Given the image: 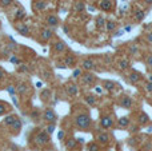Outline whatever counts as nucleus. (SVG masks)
Here are the masks:
<instances>
[{
  "instance_id": "nucleus-28",
  "label": "nucleus",
  "mask_w": 152,
  "mask_h": 151,
  "mask_svg": "<svg viewBox=\"0 0 152 151\" xmlns=\"http://www.w3.org/2000/svg\"><path fill=\"white\" fill-rule=\"evenodd\" d=\"M96 23H97V27H99V28H101V27H104V26H105V23H107V21L104 20V17L99 16V17L96 19Z\"/></svg>"
},
{
  "instance_id": "nucleus-7",
  "label": "nucleus",
  "mask_w": 152,
  "mask_h": 151,
  "mask_svg": "<svg viewBox=\"0 0 152 151\" xmlns=\"http://www.w3.org/2000/svg\"><path fill=\"white\" fill-rule=\"evenodd\" d=\"M81 68L85 70V71H90V70L95 68V63L91 59H85V60L81 62Z\"/></svg>"
},
{
  "instance_id": "nucleus-46",
  "label": "nucleus",
  "mask_w": 152,
  "mask_h": 151,
  "mask_svg": "<svg viewBox=\"0 0 152 151\" xmlns=\"http://www.w3.org/2000/svg\"><path fill=\"white\" fill-rule=\"evenodd\" d=\"M147 40H148L149 43H152V32H149V34H147Z\"/></svg>"
},
{
  "instance_id": "nucleus-39",
  "label": "nucleus",
  "mask_w": 152,
  "mask_h": 151,
  "mask_svg": "<svg viewBox=\"0 0 152 151\" xmlns=\"http://www.w3.org/2000/svg\"><path fill=\"white\" fill-rule=\"evenodd\" d=\"M7 91H8V92L13 96V95H15V92H16V88L13 87V86H8V87H7Z\"/></svg>"
},
{
  "instance_id": "nucleus-54",
  "label": "nucleus",
  "mask_w": 152,
  "mask_h": 151,
  "mask_svg": "<svg viewBox=\"0 0 152 151\" xmlns=\"http://www.w3.org/2000/svg\"><path fill=\"white\" fill-rule=\"evenodd\" d=\"M0 47H2V43H0Z\"/></svg>"
},
{
  "instance_id": "nucleus-20",
  "label": "nucleus",
  "mask_w": 152,
  "mask_h": 151,
  "mask_svg": "<svg viewBox=\"0 0 152 151\" xmlns=\"http://www.w3.org/2000/svg\"><path fill=\"white\" fill-rule=\"evenodd\" d=\"M64 64H66V67H73L75 58L73 56H67L66 59H64Z\"/></svg>"
},
{
  "instance_id": "nucleus-51",
  "label": "nucleus",
  "mask_w": 152,
  "mask_h": 151,
  "mask_svg": "<svg viewBox=\"0 0 152 151\" xmlns=\"http://www.w3.org/2000/svg\"><path fill=\"white\" fill-rule=\"evenodd\" d=\"M76 140H77V143H83L84 139H83V138H79V139H76Z\"/></svg>"
},
{
  "instance_id": "nucleus-43",
  "label": "nucleus",
  "mask_w": 152,
  "mask_h": 151,
  "mask_svg": "<svg viewBox=\"0 0 152 151\" xmlns=\"http://www.w3.org/2000/svg\"><path fill=\"white\" fill-rule=\"evenodd\" d=\"M129 52L131 54H138L139 52V48L136 46H131V48H129Z\"/></svg>"
},
{
  "instance_id": "nucleus-18",
  "label": "nucleus",
  "mask_w": 152,
  "mask_h": 151,
  "mask_svg": "<svg viewBox=\"0 0 152 151\" xmlns=\"http://www.w3.org/2000/svg\"><path fill=\"white\" fill-rule=\"evenodd\" d=\"M11 128H12V130H13V133H15V134H16V133L19 134V131H20V128H21V120H20V119L17 118V119L15 120V123H13V124L11 126Z\"/></svg>"
},
{
  "instance_id": "nucleus-14",
  "label": "nucleus",
  "mask_w": 152,
  "mask_h": 151,
  "mask_svg": "<svg viewBox=\"0 0 152 151\" xmlns=\"http://www.w3.org/2000/svg\"><path fill=\"white\" fill-rule=\"evenodd\" d=\"M40 36H41V39L44 40V41H47V40H50L52 37V31L51 30H43L41 34H40Z\"/></svg>"
},
{
  "instance_id": "nucleus-47",
  "label": "nucleus",
  "mask_w": 152,
  "mask_h": 151,
  "mask_svg": "<svg viewBox=\"0 0 152 151\" xmlns=\"http://www.w3.org/2000/svg\"><path fill=\"white\" fill-rule=\"evenodd\" d=\"M4 76H6V72H4V71H3L2 68H0V80H2V79H3Z\"/></svg>"
},
{
  "instance_id": "nucleus-26",
  "label": "nucleus",
  "mask_w": 152,
  "mask_h": 151,
  "mask_svg": "<svg viewBox=\"0 0 152 151\" xmlns=\"http://www.w3.org/2000/svg\"><path fill=\"white\" fill-rule=\"evenodd\" d=\"M144 15H145V12H143V11H136L135 12V20H138V21H141L143 20V17H144Z\"/></svg>"
},
{
  "instance_id": "nucleus-10",
  "label": "nucleus",
  "mask_w": 152,
  "mask_h": 151,
  "mask_svg": "<svg viewBox=\"0 0 152 151\" xmlns=\"http://www.w3.org/2000/svg\"><path fill=\"white\" fill-rule=\"evenodd\" d=\"M112 8V0H101L100 2V10L110 11Z\"/></svg>"
},
{
  "instance_id": "nucleus-36",
  "label": "nucleus",
  "mask_w": 152,
  "mask_h": 151,
  "mask_svg": "<svg viewBox=\"0 0 152 151\" xmlns=\"http://www.w3.org/2000/svg\"><path fill=\"white\" fill-rule=\"evenodd\" d=\"M144 88H145V91L152 92V82H147V83L144 84Z\"/></svg>"
},
{
  "instance_id": "nucleus-41",
  "label": "nucleus",
  "mask_w": 152,
  "mask_h": 151,
  "mask_svg": "<svg viewBox=\"0 0 152 151\" xmlns=\"http://www.w3.org/2000/svg\"><path fill=\"white\" fill-rule=\"evenodd\" d=\"M31 118H32L33 120H36V119L39 118V111H37V110H33V111L31 112Z\"/></svg>"
},
{
  "instance_id": "nucleus-8",
  "label": "nucleus",
  "mask_w": 152,
  "mask_h": 151,
  "mask_svg": "<svg viewBox=\"0 0 152 151\" xmlns=\"http://www.w3.org/2000/svg\"><path fill=\"white\" fill-rule=\"evenodd\" d=\"M120 106L121 107H124V108H131L132 107V99L129 98V96H123L121 98V100H120Z\"/></svg>"
},
{
  "instance_id": "nucleus-1",
  "label": "nucleus",
  "mask_w": 152,
  "mask_h": 151,
  "mask_svg": "<svg viewBox=\"0 0 152 151\" xmlns=\"http://www.w3.org/2000/svg\"><path fill=\"white\" fill-rule=\"evenodd\" d=\"M75 123L81 130H87V128H90V126H91V118L88 114H80L76 116Z\"/></svg>"
},
{
  "instance_id": "nucleus-16",
  "label": "nucleus",
  "mask_w": 152,
  "mask_h": 151,
  "mask_svg": "<svg viewBox=\"0 0 152 151\" xmlns=\"http://www.w3.org/2000/svg\"><path fill=\"white\" fill-rule=\"evenodd\" d=\"M53 50L56 52H63L64 50H66V44H64V41H56L55 46H53Z\"/></svg>"
},
{
  "instance_id": "nucleus-24",
  "label": "nucleus",
  "mask_w": 152,
  "mask_h": 151,
  "mask_svg": "<svg viewBox=\"0 0 152 151\" xmlns=\"http://www.w3.org/2000/svg\"><path fill=\"white\" fill-rule=\"evenodd\" d=\"M24 17H26V12H24L23 10L16 11V13H15V20H21V19H24Z\"/></svg>"
},
{
  "instance_id": "nucleus-2",
  "label": "nucleus",
  "mask_w": 152,
  "mask_h": 151,
  "mask_svg": "<svg viewBox=\"0 0 152 151\" xmlns=\"http://www.w3.org/2000/svg\"><path fill=\"white\" fill-rule=\"evenodd\" d=\"M43 119H44L46 122H48V123H55L56 119H57V116H56V114H55L53 110L47 108V110L44 111V114H43Z\"/></svg>"
},
{
  "instance_id": "nucleus-45",
  "label": "nucleus",
  "mask_w": 152,
  "mask_h": 151,
  "mask_svg": "<svg viewBox=\"0 0 152 151\" xmlns=\"http://www.w3.org/2000/svg\"><path fill=\"white\" fill-rule=\"evenodd\" d=\"M28 68H27V66L26 64H20V68H19V71H27Z\"/></svg>"
},
{
  "instance_id": "nucleus-5",
  "label": "nucleus",
  "mask_w": 152,
  "mask_h": 151,
  "mask_svg": "<svg viewBox=\"0 0 152 151\" xmlns=\"http://www.w3.org/2000/svg\"><path fill=\"white\" fill-rule=\"evenodd\" d=\"M81 82H83L84 84L91 86V84L95 82V75H92V74H90V72H85V74L81 75Z\"/></svg>"
},
{
  "instance_id": "nucleus-34",
  "label": "nucleus",
  "mask_w": 152,
  "mask_h": 151,
  "mask_svg": "<svg viewBox=\"0 0 152 151\" xmlns=\"http://www.w3.org/2000/svg\"><path fill=\"white\" fill-rule=\"evenodd\" d=\"M9 62L13 63V64H21V60H20L17 56H11V58H9Z\"/></svg>"
},
{
  "instance_id": "nucleus-44",
  "label": "nucleus",
  "mask_w": 152,
  "mask_h": 151,
  "mask_svg": "<svg viewBox=\"0 0 152 151\" xmlns=\"http://www.w3.org/2000/svg\"><path fill=\"white\" fill-rule=\"evenodd\" d=\"M64 135H66V134H64V131L61 130V131H60V133L57 134V138H59L60 140H63V139H64Z\"/></svg>"
},
{
  "instance_id": "nucleus-49",
  "label": "nucleus",
  "mask_w": 152,
  "mask_h": 151,
  "mask_svg": "<svg viewBox=\"0 0 152 151\" xmlns=\"http://www.w3.org/2000/svg\"><path fill=\"white\" fill-rule=\"evenodd\" d=\"M129 131H132V133H134V131H138V126H132V127H131V130H129Z\"/></svg>"
},
{
  "instance_id": "nucleus-31",
  "label": "nucleus",
  "mask_w": 152,
  "mask_h": 151,
  "mask_svg": "<svg viewBox=\"0 0 152 151\" xmlns=\"http://www.w3.org/2000/svg\"><path fill=\"white\" fill-rule=\"evenodd\" d=\"M46 7H47L46 2H37V3L35 4V8H36V10H39V11H41V10H44Z\"/></svg>"
},
{
  "instance_id": "nucleus-19",
  "label": "nucleus",
  "mask_w": 152,
  "mask_h": 151,
  "mask_svg": "<svg viewBox=\"0 0 152 151\" xmlns=\"http://www.w3.org/2000/svg\"><path fill=\"white\" fill-rule=\"evenodd\" d=\"M67 92H68L70 95L75 96V95L77 94V87H76L75 84H68V86H67Z\"/></svg>"
},
{
  "instance_id": "nucleus-52",
  "label": "nucleus",
  "mask_w": 152,
  "mask_h": 151,
  "mask_svg": "<svg viewBox=\"0 0 152 151\" xmlns=\"http://www.w3.org/2000/svg\"><path fill=\"white\" fill-rule=\"evenodd\" d=\"M144 2H145L147 4H152V0H144Z\"/></svg>"
},
{
  "instance_id": "nucleus-15",
  "label": "nucleus",
  "mask_w": 152,
  "mask_h": 151,
  "mask_svg": "<svg viewBox=\"0 0 152 151\" xmlns=\"http://www.w3.org/2000/svg\"><path fill=\"white\" fill-rule=\"evenodd\" d=\"M115 83L114 82H111V80H104L103 82V87L105 88V90H108V91H114L115 90Z\"/></svg>"
},
{
  "instance_id": "nucleus-17",
  "label": "nucleus",
  "mask_w": 152,
  "mask_h": 151,
  "mask_svg": "<svg viewBox=\"0 0 152 151\" xmlns=\"http://www.w3.org/2000/svg\"><path fill=\"white\" fill-rule=\"evenodd\" d=\"M128 79H129V82H131V83H138V82L141 79V76H140L139 72H131Z\"/></svg>"
},
{
  "instance_id": "nucleus-38",
  "label": "nucleus",
  "mask_w": 152,
  "mask_h": 151,
  "mask_svg": "<svg viewBox=\"0 0 152 151\" xmlns=\"http://www.w3.org/2000/svg\"><path fill=\"white\" fill-rule=\"evenodd\" d=\"M83 74H81V70H75L73 71V74H72V78H75V79H77L79 76H81Z\"/></svg>"
},
{
  "instance_id": "nucleus-32",
  "label": "nucleus",
  "mask_w": 152,
  "mask_h": 151,
  "mask_svg": "<svg viewBox=\"0 0 152 151\" xmlns=\"http://www.w3.org/2000/svg\"><path fill=\"white\" fill-rule=\"evenodd\" d=\"M53 130H55V123H50V124L46 127V133L50 134V135L53 133Z\"/></svg>"
},
{
  "instance_id": "nucleus-22",
  "label": "nucleus",
  "mask_w": 152,
  "mask_h": 151,
  "mask_svg": "<svg viewBox=\"0 0 152 151\" xmlns=\"http://www.w3.org/2000/svg\"><path fill=\"white\" fill-rule=\"evenodd\" d=\"M128 66H129L128 59H121V60L119 62V68H120V70H125V68H128Z\"/></svg>"
},
{
  "instance_id": "nucleus-50",
  "label": "nucleus",
  "mask_w": 152,
  "mask_h": 151,
  "mask_svg": "<svg viewBox=\"0 0 152 151\" xmlns=\"http://www.w3.org/2000/svg\"><path fill=\"white\" fill-rule=\"evenodd\" d=\"M88 11H90V12H94V11H95V8H94L92 6H88Z\"/></svg>"
},
{
  "instance_id": "nucleus-42",
  "label": "nucleus",
  "mask_w": 152,
  "mask_h": 151,
  "mask_svg": "<svg viewBox=\"0 0 152 151\" xmlns=\"http://www.w3.org/2000/svg\"><path fill=\"white\" fill-rule=\"evenodd\" d=\"M90 150H91V151H99V146H97L96 143H91V144H90Z\"/></svg>"
},
{
  "instance_id": "nucleus-48",
  "label": "nucleus",
  "mask_w": 152,
  "mask_h": 151,
  "mask_svg": "<svg viewBox=\"0 0 152 151\" xmlns=\"http://www.w3.org/2000/svg\"><path fill=\"white\" fill-rule=\"evenodd\" d=\"M131 30H132V27H131V26H127V27H124V31H127V32H129Z\"/></svg>"
},
{
  "instance_id": "nucleus-4",
  "label": "nucleus",
  "mask_w": 152,
  "mask_h": 151,
  "mask_svg": "<svg viewBox=\"0 0 152 151\" xmlns=\"http://www.w3.org/2000/svg\"><path fill=\"white\" fill-rule=\"evenodd\" d=\"M112 124H114L112 116H103L101 120H100V126H101L103 128H111Z\"/></svg>"
},
{
  "instance_id": "nucleus-23",
  "label": "nucleus",
  "mask_w": 152,
  "mask_h": 151,
  "mask_svg": "<svg viewBox=\"0 0 152 151\" xmlns=\"http://www.w3.org/2000/svg\"><path fill=\"white\" fill-rule=\"evenodd\" d=\"M105 26H107V31H108V32H112V31L116 28V24H115V21H112V20L107 21V23H105Z\"/></svg>"
},
{
  "instance_id": "nucleus-40",
  "label": "nucleus",
  "mask_w": 152,
  "mask_h": 151,
  "mask_svg": "<svg viewBox=\"0 0 152 151\" xmlns=\"http://www.w3.org/2000/svg\"><path fill=\"white\" fill-rule=\"evenodd\" d=\"M145 63H147L148 68H152V55H149V56L145 59Z\"/></svg>"
},
{
  "instance_id": "nucleus-27",
  "label": "nucleus",
  "mask_w": 152,
  "mask_h": 151,
  "mask_svg": "<svg viewBox=\"0 0 152 151\" xmlns=\"http://www.w3.org/2000/svg\"><path fill=\"white\" fill-rule=\"evenodd\" d=\"M76 143H77L76 139H70V140H67L66 147H67V148H75V147H76Z\"/></svg>"
},
{
  "instance_id": "nucleus-13",
  "label": "nucleus",
  "mask_w": 152,
  "mask_h": 151,
  "mask_svg": "<svg viewBox=\"0 0 152 151\" xmlns=\"http://www.w3.org/2000/svg\"><path fill=\"white\" fill-rule=\"evenodd\" d=\"M117 126H119L120 128H127V127L129 126V119H128L127 116L120 118V119H119V122H117Z\"/></svg>"
},
{
  "instance_id": "nucleus-33",
  "label": "nucleus",
  "mask_w": 152,
  "mask_h": 151,
  "mask_svg": "<svg viewBox=\"0 0 152 151\" xmlns=\"http://www.w3.org/2000/svg\"><path fill=\"white\" fill-rule=\"evenodd\" d=\"M16 91H17L19 94H24V92L27 91V86H26V84H20L19 87L16 88Z\"/></svg>"
},
{
  "instance_id": "nucleus-35",
  "label": "nucleus",
  "mask_w": 152,
  "mask_h": 151,
  "mask_svg": "<svg viewBox=\"0 0 152 151\" xmlns=\"http://www.w3.org/2000/svg\"><path fill=\"white\" fill-rule=\"evenodd\" d=\"M85 100H87V103L91 104V106H94V104L96 103V99H95L94 96H87V98H85Z\"/></svg>"
},
{
  "instance_id": "nucleus-11",
  "label": "nucleus",
  "mask_w": 152,
  "mask_h": 151,
  "mask_svg": "<svg viewBox=\"0 0 152 151\" xmlns=\"http://www.w3.org/2000/svg\"><path fill=\"white\" fill-rule=\"evenodd\" d=\"M16 119H17V116H16V115H8V116H6V118H4L3 123H4L6 126L11 127V126L15 123V120H16Z\"/></svg>"
},
{
  "instance_id": "nucleus-30",
  "label": "nucleus",
  "mask_w": 152,
  "mask_h": 151,
  "mask_svg": "<svg viewBox=\"0 0 152 151\" xmlns=\"http://www.w3.org/2000/svg\"><path fill=\"white\" fill-rule=\"evenodd\" d=\"M50 96H51V91L50 90H44V91L41 92V99L43 100H48Z\"/></svg>"
},
{
  "instance_id": "nucleus-29",
  "label": "nucleus",
  "mask_w": 152,
  "mask_h": 151,
  "mask_svg": "<svg viewBox=\"0 0 152 151\" xmlns=\"http://www.w3.org/2000/svg\"><path fill=\"white\" fill-rule=\"evenodd\" d=\"M9 110V106H7V104H4V103H2L0 102V115H3L6 111H8Z\"/></svg>"
},
{
  "instance_id": "nucleus-37",
  "label": "nucleus",
  "mask_w": 152,
  "mask_h": 151,
  "mask_svg": "<svg viewBox=\"0 0 152 151\" xmlns=\"http://www.w3.org/2000/svg\"><path fill=\"white\" fill-rule=\"evenodd\" d=\"M0 4L3 7H8V6L12 4V0H0Z\"/></svg>"
},
{
  "instance_id": "nucleus-53",
  "label": "nucleus",
  "mask_w": 152,
  "mask_h": 151,
  "mask_svg": "<svg viewBox=\"0 0 152 151\" xmlns=\"http://www.w3.org/2000/svg\"><path fill=\"white\" fill-rule=\"evenodd\" d=\"M148 79H149V82H152V75H149V76H148Z\"/></svg>"
},
{
  "instance_id": "nucleus-25",
  "label": "nucleus",
  "mask_w": 152,
  "mask_h": 151,
  "mask_svg": "<svg viewBox=\"0 0 152 151\" xmlns=\"http://www.w3.org/2000/svg\"><path fill=\"white\" fill-rule=\"evenodd\" d=\"M84 3L83 2H77L76 6H75V12H83L84 11Z\"/></svg>"
},
{
  "instance_id": "nucleus-12",
  "label": "nucleus",
  "mask_w": 152,
  "mask_h": 151,
  "mask_svg": "<svg viewBox=\"0 0 152 151\" xmlns=\"http://www.w3.org/2000/svg\"><path fill=\"white\" fill-rule=\"evenodd\" d=\"M97 140L100 143H103V144H107L108 142H110V135L105 134V133H101V134L97 135Z\"/></svg>"
},
{
  "instance_id": "nucleus-6",
  "label": "nucleus",
  "mask_w": 152,
  "mask_h": 151,
  "mask_svg": "<svg viewBox=\"0 0 152 151\" xmlns=\"http://www.w3.org/2000/svg\"><path fill=\"white\" fill-rule=\"evenodd\" d=\"M16 31L20 34V35H23V36H30V28L26 26V24H17L15 26Z\"/></svg>"
},
{
  "instance_id": "nucleus-3",
  "label": "nucleus",
  "mask_w": 152,
  "mask_h": 151,
  "mask_svg": "<svg viewBox=\"0 0 152 151\" xmlns=\"http://www.w3.org/2000/svg\"><path fill=\"white\" fill-rule=\"evenodd\" d=\"M35 140H36V143H37L39 146H44V144H47L51 139H50V136H48L47 133H39V134L35 136Z\"/></svg>"
},
{
  "instance_id": "nucleus-21",
  "label": "nucleus",
  "mask_w": 152,
  "mask_h": 151,
  "mask_svg": "<svg viewBox=\"0 0 152 151\" xmlns=\"http://www.w3.org/2000/svg\"><path fill=\"white\" fill-rule=\"evenodd\" d=\"M148 120H149V116L145 112H140V115H139V123L140 124H145V123H148Z\"/></svg>"
},
{
  "instance_id": "nucleus-9",
  "label": "nucleus",
  "mask_w": 152,
  "mask_h": 151,
  "mask_svg": "<svg viewBox=\"0 0 152 151\" xmlns=\"http://www.w3.org/2000/svg\"><path fill=\"white\" fill-rule=\"evenodd\" d=\"M47 23H48L51 27H56V26L59 24V19H57V16H56V15L51 13V15H48V16H47Z\"/></svg>"
}]
</instances>
